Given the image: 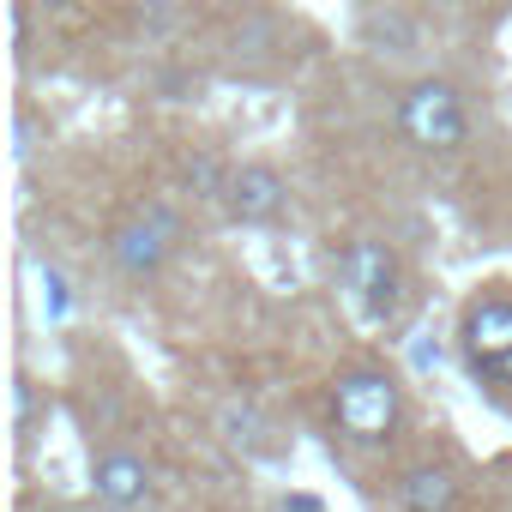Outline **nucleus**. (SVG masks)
Listing matches in <instances>:
<instances>
[{
	"mask_svg": "<svg viewBox=\"0 0 512 512\" xmlns=\"http://www.w3.org/2000/svg\"><path fill=\"white\" fill-rule=\"evenodd\" d=\"M332 416H338V428H344L350 440L380 446V440H392L398 422H404V392H398V380L380 374V368H350V374L332 380Z\"/></svg>",
	"mask_w": 512,
	"mask_h": 512,
	"instance_id": "7ed1b4c3",
	"label": "nucleus"
},
{
	"mask_svg": "<svg viewBox=\"0 0 512 512\" xmlns=\"http://www.w3.org/2000/svg\"><path fill=\"white\" fill-rule=\"evenodd\" d=\"M175 241H181L175 217H169L163 205H151V211L127 217V223H121V229L109 235V260H115V272H121V278L145 284V278H157V272L169 266V253H175Z\"/></svg>",
	"mask_w": 512,
	"mask_h": 512,
	"instance_id": "39448f33",
	"label": "nucleus"
},
{
	"mask_svg": "<svg viewBox=\"0 0 512 512\" xmlns=\"http://www.w3.org/2000/svg\"><path fill=\"white\" fill-rule=\"evenodd\" d=\"M223 187H229V169H223L217 157H199V163H187V193H199V199L223 205Z\"/></svg>",
	"mask_w": 512,
	"mask_h": 512,
	"instance_id": "9d476101",
	"label": "nucleus"
},
{
	"mask_svg": "<svg viewBox=\"0 0 512 512\" xmlns=\"http://www.w3.org/2000/svg\"><path fill=\"white\" fill-rule=\"evenodd\" d=\"M31 7H55L61 13V7H73V0H31Z\"/></svg>",
	"mask_w": 512,
	"mask_h": 512,
	"instance_id": "f8f14e48",
	"label": "nucleus"
},
{
	"mask_svg": "<svg viewBox=\"0 0 512 512\" xmlns=\"http://www.w3.org/2000/svg\"><path fill=\"white\" fill-rule=\"evenodd\" d=\"M91 482H97V500L115 506V512H133V506L151 500V464L139 452H103Z\"/></svg>",
	"mask_w": 512,
	"mask_h": 512,
	"instance_id": "0eeeda50",
	"label": "nucleus"
},
{
	"mask_svg": "<svg viewBox=\"0 0 512 512\" xmlns=\"http://www.w3.org/2000/svg\"><path fill=\"white\" fill-rule=\"evenodd\" d=\"M398 133L416 151H464L470 145V109L452 79H416L398 91Z\"/></svg>",
	"mask_w": 512,
	"mask_h": 512,
	"instance_id": "f257e3e1",
	"label": "nucleus"
},
{
	"mask_svg": "<svg viewBox=\"0 0 512 512\" xmlns=\"http://www.w3.org/2000/svg\"><path fill=\"white\" fill-rule=\"evenodd\" d=\"M223 211H229V223H241V229H266V223H278V217L290 211V181H284L272 163H241V169H229Z\"/></svg>",
	"mask_w": 512,
	"mask_h": 512,
	"instance_id": "423d86ee",
	"label": "nucleus"
},
{
	"mask_svg": "<svg viewBox=\"0 0 512 512\" xmlns=\"http://www.w3.org/2000/svg\"><path fill=\"white\" fill-rule=\"evenodd\" d=\"M338 284L362 308V320H374V326L398 320V308H404V260H398L386 241H374V235L344 241V253H338Z\"/></svg>",
	"mask_w": 512,
	"mask_h": 512,
	"instance_id": "f03ea898",
	"label": "nucleus"
},
{
	"mask_svg": "<svg viewBox=\"0 0 512 512\" xmlns=\"http://www.w3.org/2000/svg\"><path fill=\"white\" fill-rule=\"evenodd\" d=\"M398 506L404 512H452L458 506V482L446 464H410L398 476Z\"/></svg>",
	"mask_w": 512,
	"mask_h": 512,
	"instance_id": "6e6552de",
	"label": "nucleus"
},
{
	"mask_svg": "<svg viewBox=\"0 0 512 512\" xmlns=\"http://www.w3.org/2000/svg\"><path fill=\"white\" fill-rule=\"evenodd\" d=\"M13 422H19V440H31V422H37V392H31V380H25V374L13 380Z\"/></svg>",
	"mask_w": 512,
	"mask_h": 512,
	"instance_id": "9b49d317",
	"label": "nucleus"
},
{
	"mask_svg": "<svg viewBox=\"0 0 512 512\" xmlns=\"http://www.w3.org/2000/svg\"><path fill=\"white\" fill-rule=\"evenodd\" d=\"M458 350L482 386H512V296L500 290L470 296L458 314Z\"/></svg>",
	"mask_w": 512,
	"mask_h": 512,
	"instance_id": "20e7f679",
	"label": "nucleus"
},
{
	"mask_svg": "<svg viewBox=\"0 0 512 512\" xmlns=\"http://www.w3.org/2000/svg\"><path fill=\"white\" fill-rule=\"evenodd\" d=\"M362 37H368L380 55H386V43H392V55H410V49H416V25H410L398 7H374V13L362 19Z\"/></svg>",
	"mask_w": 512,
	"mask_h": 512,
	"instance_id": "1a4fd4ad",
	"label": "nucleus"
}]
</instances>
